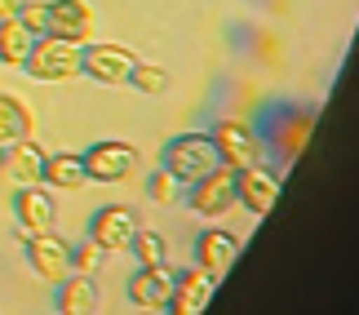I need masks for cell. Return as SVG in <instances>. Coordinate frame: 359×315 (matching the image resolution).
Instances as JSON below:
<instances>
[{"instance_id":"7c38bea8","label":"cell","mask_w":359,"mask_h":315,"mask_svg":"<svg viewBox=\"0 0 359 315\" xmlns=\"http://www.w3.org/2000/svg\"><path fill=\"white\" fill-rule=\"evenodd\" d=\"M236 204H240V209H248L253 217H266L275 204H280V173L262 169V164L240 169L236 173Z\"/></svg>"},{"instance_id":"d6986e66","label":"cell","mask_w":359,"mask_h":315,"mask_svg":"<svg viewBox=\"0 0 359 315\" xmlns=\"http://www.w3.org/2000/svg\"><path fill=\"white\" fill-rule=\"evenodd\" d=\"M32 45H36V36L18 22V13H13V18H0V67H18L22 72Z\"/></svg>"},{"instance_id":"5bb4252c","label":"cell","mask_w":359,"mask_h":315,"mask_svg":"<svg viewBox=\"0 0 359 315\" xmlns=\"http://www.w3.org/2000/svg\"><path fill=\"white\" fill-rule=\"evenodd\" d=\"M213 289H217V280L204 276L200 267H191V271H182V276H173L169 311H173V315H200L204 307L213 302Z\"/></svg>"},{"instance_id":"cb8c5ba5","label":"cell","mask_w":359,"mask_h":315,"mask_svg":"<svg viewBox=\"0 0 359 315\" xmlns=\"http://www.w3.org/2000/svg\"><path fill=\"white\" fill-rule=\"evenodd\" d=\"M18 22H22L32 36H49V0H22Z\"/></svg>"},{"instance_id":"ba28073f","label":"cell","mask_w":359,"mask_h":315,"mask_svg":"<svg viewBox=\"0 0 359 315\" xmlns=\"http://www.w3.org/2000/svg\"><path fill=\"white\" fill-rule=\"evenodd\" d=\"M13 222H18V236L53 231V227H58V204H53V191L45 182L18 187V191H13Z\"/></svg>"},{"instance_id":"4fadbf2b","label":"cell","mask_w":359,"mask_h":315,"mask_svg":"<svg viewBox=\"0 0 359 315\" xmlns=\"http://www.w3.org/2000/svg\"><path fill=\"white\" fill-rule=\"evenodd\" d=\"M169 293H173V271L164 267H137L129 276V302L137 311H169Z\"/></svg>"},{"instance_id":"9a60e30c","label":"cell","mask_w":359,"mask_h":315,"mask_svg":"<svg viewBox=\"0 0 359 315\" xmlns=\"http://www.w3.org/2000/svg\"><path fill=\"white\" fill-rule=\"evenodd\" d=\"M45 156H49V152L36 142V133H32V138H18V142L5 147L0 169H5L18 187H27V182H40V173H45Z\"/></svg>"},{"instance_id":"8fae6325","label":"cell","mask_w":359,"mask_h":315,"mask_svg":"<svg viewBox=\"0 0 359 315\" xmlns=\"http://www.w3.org/2000/svg\"><path fill=\"white\" fill-rule=\"evenodd\" d=\"M93 32H98V13H93L89 0H49V36L89 45Z\"/></svg>"},{"instance_id":"7402d4cb","label":"cell","mask_w":359,"mask_h":315,"mask_svg":"<svg viewBox=\"0 0 359 315\" xmlns=\"http://www.w3.org/2000/svg\"><path fill=\"white\" fill-rule=\"evenodd\" d=\"M129 85H133L137 93H164V89H169V76H164V67H156V62H142V58H137L133 76H129Z\"/></svg>"},{"instance_id":"7a4b0ae2","label":"cell","mask_w":359,"mask_h":315,"mask_svg":"<svg viewBox=\"0 0 359 315\" xmlns=\"http://www.w3.org/2000/svg\"><path fill=\"white\" fill-rule=\"evenodd\" d=\"M137 67V53L129 45H116V40H89V45H80V76L98 80V85H129Z\"/></svg>"},{"instance_id":"6da1fadb","label":"cell","mask_w":359,"mask_h":315,"mask_svg":"<svg viewBox=\"0 0 359 315\" xmlns=\"http://www.w3.org/2000/svg\"><path fill=\"white\" fill-rule=\"evenodd\" d=\"M22 72L40 80V85H67V80L80 76V45H72L62 36H36Z\"/></svg>"},{"instance_id":"603a6c76","label":"cell","mask_w":359,"mask_h":315,"mask_svg":"<svg viewBox=\"0 0 359 315\" xmlns=\"http://www.w3.org/2000/svg\"><path fill=\"white\" fill-rule=\"evenodd\" d=\"M147 196L156 200L160 209H169V204H173L177 196H182V187H177V177H173V173H169V169L160 164V169L151 173V182H147Z\"/></svg>"},{"instance_id":"d4e9b609","label":"cell","mask_w":359,"mask_h":315,"mask_svg":"<svg viewBox=\"0 0 359 315\" xmlns=\"http://www.w3.org/2000/svg\"><path fill=\"white\" fill-rule=\"evenodd\" d=\"M22 9V0H0V18H13Z\"/></svg>"},{"instance_id":"2e32d148","label":"cell","mask_w":359,"mask_h":315,"mask_svg":"<svg viewBox=\"0 0 359 315\" xmlns=\"http://www.w3.org/2000/svg\"><path fill=\"white\" fill-rule=\"evenodd\" d=\"M40 182H45L49 191H80V187H89L85 156H80V152H53V156H45V173H40Z\"/></svg>"},{"instance_id":"277c9868","label":"cell","mask_w":359,"mask_h":315,"mask_svg":"<svg viewBox=\"0 0 359 315\" xmlns=\"http://www.w3.org/2000/svg\"><path fill=\"white\" fill-rule=\"evenodd\" d=\"M80 156H85L89 182H102V187H116V182H124V177H133L137 164H142L137 147L124 142V138H98L89 152H80Z\"/></svg>"},{"instance_id":"30bf717a","label":"cell","mask_w":359,"mask_h":315,"mask_svg":"<svg viewBox=\"0 0 359 315\" xmlns=\"http://www.w3.org/2000/svg\"><path fill=\"white\" fill-rule=\"evenodd\" d=\"M240 257V236L236 231H222V227H204L200 240H196V267L213 280H226L231 267Z\"/></svg>"},{"instance_id":"ffe728a7","label":"cell","mask_w":359,"mask_h":315,"mask_svg":"<svg viewBox=\"0 0 359 315\" xmlns=\"http://www.w3.org/2000/svg\"><path fill=\"white\" fill-rule=\"evenodd\" d=\"M129 253L137 257V267H164V262H169V240H164L160 231L137 227V236H133V244H129Z\"/></svg>"},{"instance_id":"52a82bcc","label":"cell","mask_w":359,"mask_h":315,"mask_svg":"<svg viewBox=\"0 0 359 315\" xmlns=\"http://www.w3.org/2000/svg\"><path fill=\"white\" fill-rule=\"evenodd\" d=\"M22 249H27V267H32L45 284H62L72 276V240H62L58 231L22 236Z\"/></svg>"},{"instance_id":"8992f818","label":"cell","mask_w":359,"mask_h":315,"mask_svg":"<svg viewBox=\"0 0 359 315\" xmlns=\"http://www.w3.org/2000/svg\"><path fill=\"white\" fill-rule=\"evenodd\" d=\"M187 204H191L200 217H209V222L226 217L231 209H236V169L213 164L204 177H196V182L187 187Z\"/></svg>"},{"instance_id":"484cf974","label":"cell","mask_w":359,"mask_h":315,"mask_svg":"<svg viewBox=\"0 0 359 315\" xmlns=\"http://www.w3.org/2000/svg\"><path fill=\"white\" fill-rule=\"evenodd\" d=\"M0 160H5V142H0Z\"/></svg>"},{"instance_id":"5b68a950","label":"cell","mask_w":359,"mask_h":315,"mask_svg":"<svg viewBox=\"0 0 359 315\" xmlns=\"http://www.w3.org/2000/svg\"><path fill=\"white\" fill-rule=\"evenodd\" d=\"M209 138H213L217 164H226V169L240 173V169H253V164H262V138L244 125V120H236V116H222V120L209 129Z\"/></svg>"},{"instance_id":"9c48e42d","label":"cell","mask_w":359,"mask_h":315,"mask_svg":"<svg viewBox=\"0 0 359 315\" xmlns=\"http://www.w3.org/2000/svg\"><path fill=\"white\" fill-rule=\"evenodd\" d=\"M133 236H137V213L129 204H102V209L89 217V240L102 244L107 253H129Z\"/></svg>"},{"instance_id":"3957f363","label":"cell","mask_w":359,"mask_h":315,"mask_svg":"<svg viewBox=\"0 0 359 315\" xmlns=\"http://www.w3.org/2000/svg\"><path fill=\"white\" fill-rule=\"evenodd\" d=\"M164 169L177 177V187H191L196 177H204L217 164V152H213V138L209 133H177L164 147Z\"/></svg>"},{"instance_id":"e0dca14e","label":"cell","mask_w":359,"mask_h":315,"mask_svg":"<svg viewBox=\"0 0 359 315\" xmlns=\"http://www.w3.org/2000/svg\"><path fill=\"white\" fill-rule=\"evenodd\" d=\"M58 289V315H93L98 311V280L93 276H80L72 271L62 284H53Z\"/></svg>"},{"instance_id":"ac0fdd59","label":"cell","mask_w":359,"mask_h":315,"mask_svg":"<svg viewBox=\"0 0 359 315\" xmlns=\"http://www.w3.org/2000/svg\"><path fill=\"white\" fill-rule=\"evenodd\" d=\"M36 133V116L18 93H0V142H18V138H32Z\"/></svg>"},{"instance_id":"44dd1931","label":"cell","mask_w":359,"mask_h":315,"mask_svg":"<svg viewBox=\"0 0 359 315\" xmlns=\"http://www.w3.org/2000/svg\"><path fill=\"white\" fill-rule=\"evenodd\" d=\"M102 267H107V249H102V244H93V240L72 244V271H80V276H98Z\"/></svg>"}]
</instances>
